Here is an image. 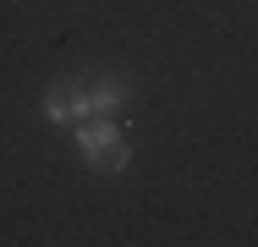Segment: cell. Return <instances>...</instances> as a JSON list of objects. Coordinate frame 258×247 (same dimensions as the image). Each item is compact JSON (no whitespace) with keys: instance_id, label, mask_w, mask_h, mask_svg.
Returning a JSON list of instances; mask_svg holds the SVG:
<instances>
[{"instance_id":"1","label":"cell","mask_w":258,"mask_h":247,"mask_svg":"<svg viewBox=\"0 0 258 247\" xmlns=\"http://www.w3.org/2000/svg\"><path fill=\"white\" fill-rule=\"evenodd\" d=\"M77 148H83L88 170H104V176L126 170V159H132V148H126L121 127H115L110 115H88V121H83V132H77Z\"/></svg>"},{"instance_id":"2","label":"cell","mask_w":258,"mask_h":247,"mask_svg":"<svg viewBox=\"0 0 258 247\" xmlns=\"http://www.w3.org/2000/svg\"><path fill=\"white\" fill-rule=\"evenodd\" d=\"M121 104H126V83L121 77H110V72L83 77V121L88 115H115Z\"/></svg>"},{"instance_id":"3","label":"cell","mask_w":258,"mask_h":247,"mask_svg":"<svg viewBox=\"0 0 258 247\" xmlns=\"http://www.w3.org/2000/svg\"><path fill=\"white\" fill-rule=\"evenodd\" d=\"M44 110L50 121H83V77H60L44 88Z\"/></svg>"}]
</instances>
